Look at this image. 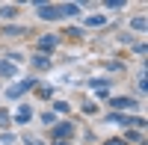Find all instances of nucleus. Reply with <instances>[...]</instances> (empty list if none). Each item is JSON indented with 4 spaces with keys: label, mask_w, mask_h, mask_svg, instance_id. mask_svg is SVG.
Instances as JSON below:
<instances>
[{
    "label": "nucleus",
    "mask_w": 148,
    "mask_h": 145,
    "mask_svg": "<svg viewBox=\"0 0 148 145\" xmlns=\"http://www.w3.org/2000/svg\"><path fill=\"white\" fill-rule=\"evenodd\" d=\"M36 86V77H27V80H21V83H15V86H9L6 89V98H21L27 89H33Z\"/></svg>",
    "instance_id": "obj_1"
},
{
    "label": "nucleus",
    "mask_w": 148,
    "mask_h": 145,
    "mask_svg": "<svg viewBox=\"0 0 148 145\" xmlns=\"http://www.w3.org/2000/svg\"><path fill=\"white\" fill-rule=\"evenodd\" d=\"M39 6V18L42 21H56V18H62L59 15V6H51V3H36Z\"/></svg>",
    "instance_id": "obj_2"
},
{
    "label": "nucleus",
    "mask_w": 148,
    "mask_h": 145,
    "mask_svg": "<svg viewBox=\"0 0 148 145\" xmlns=\"http://www.w3.org/2000/svg\"><path fill=\"white\" fill-rule=\"evenodd\" d=\"M71 133H74V124H68V122L56 124V127H53V142H56V139H68Z\"/></svg>",
    "instance_id": "obj_3"
},
{
    "label": "nucleus",
    "mask_w": 148,
    "mask_h": 145,
    "mask_svg": "<svg viewBox=\"0 0 148 145\" xmlns=\"http://www.w3.org/2000/svg\"><path fill=\"white\" fill-rule=\"evenodd\" d=\"M110 107H116V110H133L136 101H133V98H113V101H110Z\"/></svg>",
    "instance_id": "obj_4"
},
{
    "label": "nucleus",
    "mask_w": 148,
    "mask_h": 145,
    "mask_svg": "<svg viewBox=\"0 0 148 145\" xmlns=\"http://www.w3.org/2000/svg\"><path fill=\"white\" fill-rule=\"evenodd\" d=\"M30 118H33V110H30L27 104H21V110L15 113V122H18V124H27Z\"/></svg>",
    "instance_id": "obj_5"
},
{
    "label": "nucleus",
    "mask_w": 148,
    "mask_h": 145,
    "mask_svg": "<svg viewBox=\"0 0 148 145\" xmlns=\"http://www.w3.org/2000/svg\"><path fill=\"white\" fill-rule=\"evenodd\" d=\"M53 47H56V36H42V39H39V51L45 53V51H53Z\"/></svg>",
    "instance_id": "obj_6"
},
{
    "label": "nucleus",
    "mask_w": 148,
    "mask_h": 145,
    "mask_svg": "<svg viewBox=\"0 0 148 145\" xmlns=\"http://www.w3.org/2000/svg\"><path fill=\"white\" fill-rule=\"evenodd\" d=\"M59 15H80V3H62Z\"/></svg>",
    "instance_id": "obj_7"
},
{
    "label": "nucleus",
    "mask_w": 148,
    "mask_h": 145,
    "mask_svg": "<svg viewBox=\"0 0 148 145\" xmlns=\"http://www.w3.org/2000/svg\"><path fill=\"white\" fill-rule=\"evenodd\" d=\"M33 65L42 68V71H47V68H51V59H47L45 53H36V56H33Z\"/></svg>",
    "instance_id": "obj_8"
},
{
    "label": "nucleus",
    "mask_w": 148,
    "mask_h": 145,
    "mask_svg": "<svg viewBox=\"0 0 148 145\" xmlns=\"http://www.w3.org/2000/svg\"><path fill=\"white\" fill-rule=\"evenodd\" d=\"M0 74L3 77H15V62H0Z\"/></svg>",
    "instance_id": "obj_9"
},
{
    "label": "nucleus",
    "mask_w": 148,
    "mask_h": 145,
    "mask_svg": "<svg viewBox=\"0 0 148 145\" xmlns=\"http://www.w3.org/2000/svg\"><path fill=\"white\" fill-rule=\"evenodd\" d=\"M18 15V6H0V18H15Z\"/></svg>",
    "instance_id": "obj_10"
},
{
    "label": "nucleus",
    "mask_w": 148,
    "mask_h": 145,
    "mask_svg": "<svg viewBox=\"0 0 148 145\" xmlns=\"http://www.w3.org/2000/svg\"><path fill=\"white\" fill-rule=\"evenodd\" d=\"M104 21H107L104 15H89V18H86V27H101Z\"/></svg>",
    "instance_id": "obj_11"
},
{
    "label": "nucleus",
    "mask_w": 148,
    "mask_h": 145,
    "mask_svg": "<svg viewBox=\"0 0 148 145\" xmlns=\"http://www.w3.org/2000/svg\"><path fill=\"white\" fill-rule=\"evenodd\" d=\"M130 27L142 33V30H145V18H133V21H130Z\"/></svg>",
    "instance_id": "obj_12"
},
{
    "label": "nucleus",
    "mask_w": 148,
    "mask_h": 145,
    "mask_svg": "<svg viewBox=\"0 0 148 145\" xmlns=\"http://www.w3.org/2000/svg\"><path fill=\"white\" fill-rule=\"evenodd\" d=\"M3 36H24V30H21V27H6Z\"/></svg>",
    "instance_id": "obj_13"
},
{
    "label": "nucleus",
    "mask_w": 148,
    "mask_h": 145,
    "mask_svg": "<svg viewBox=\"0 0 148 145\" xmlns=\"http://www.w3.org/2000/svg\"><path fill=\"white\" fill-rule=\"evenodd\" d=\"M53 110H56V113H68V110H71V107H68L65 101H56V104H53Z\"/></svg>",
    "instance_id": "obj_14"
},
{
    "label": "nucleus",
    "mask_w": 148,
    "mask_h": 145,
    "mask_svg": "<svg viewBox=\"0 0 148 145\" xmlns=\"http://www.w3.org/2000/svg\"><path fill=\"white\" fill-rule=\"evenodd\" d=\"M9 122H12L9 113H6V110H0V127H9Z\"/></svg>",
    "instance_id": "obj_15"
},
{
    "label": "nucleus",
    "mask_w": 148,
    "mask_h": 145,
    "mask_svg": "<svg viewBox=\"0 0 148 145\" xmlns=\"http://www.w3.org/2000/svg\"><path fill=\"white\" fill-rule=\"evenodd\" d=\"M39 95H42V98H51L53 89H51V86H42V89H39Z\"/></svg>",
    "instance_id": "obj_16"
},
{
    "label": "nucleus",
    "mask_w": 148,
    "mask_h": 145,
    "mask_svg": "<svg viewBox=\"0 0 148 145\" xmlns=\"http://www.w3.org/2000/svg\"><path fill=\"white\" fill-rule=\"evenodd\" d=\"M65 36H71V39H80L83 30H74V27H71V30H65Z\"/></svg>",
    "instance_id": "obj_17"
},
{
    "label": "nucleus",
    "mask_w": 148,
    "mask_h": 145,
    "mask_svg": "<svg viewBox=\"0 0 148 145\" xmlns=\"http://www.w3.org/2000/svg\"><path fill=\"white\" fill-rule=\"evenodd\" d=\"M121 6H125L121 0H110V3H107V9H121Z\"/></svg>",
    "instance_id": "obj_18"
},
{
    "label": "nucleus",
    "mask_w": 148,
    "mask_h": 145,
    "mask_svg": "<svg viewBox=\"0 0 148 145\" xmlns=\"http://www.w3.org/2000/svg\"><path fill=\"white\" fill-rule=\"evenodd\" d=\"M24 145H42V139H33V136H27V139H24Z\"/></svg>",
    "instance_id": "obj_19"
},
{
    "label": "nucleus",
    "mask_w": 148,
    "mask_h": 145,
    "mask_svg": "<svg viewBox=\"0 0 148 145\" xmlns=\"http://www.w3.org/2000/svg\"><path fill=\"white\" fill-rule=\"evenodd\" d=\"M104 145H127V142H125V139H107Z\"/></svg>",
    "instance_id": "obj_20"
},
{
    "label": "nucleus",
    "mask_w": 148,
    "mask_h": 145,
    "mask_svg": "<svg viewBox=\"0 0 148 145\" xmlns=\"http://www.w3.org/2000/svg\"><path fill=\"white\" fill-rule=\"evenodd\" d=\"M0 145H15V139H12V136H3V142H0Z\"/></svg>",
    "instance_id": "obj_21"
},
{
    "label": "nucleus",
    "mask_w": 148,
    "mask_h": 145,
    "mask_svg": "<svg viewBox=\"0 0 148 145\" xmlns=\"http://www.w3.org/2000/svg\"><path fill=\"white\" fill-rule=\"evenodd\" d=\"M53 145H68V142H53Z\"/></svg>",
    "instance_id": "obj_22"
}]
</instances>
